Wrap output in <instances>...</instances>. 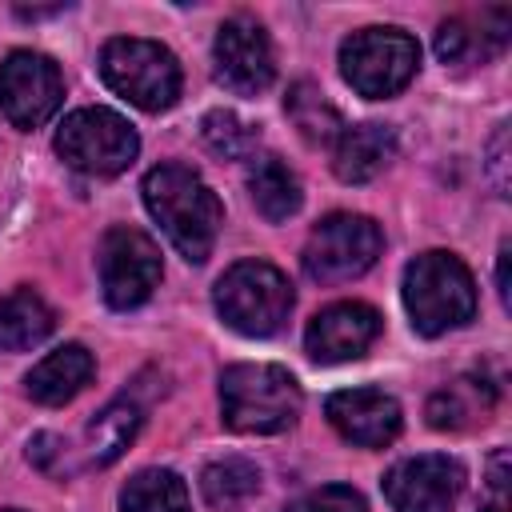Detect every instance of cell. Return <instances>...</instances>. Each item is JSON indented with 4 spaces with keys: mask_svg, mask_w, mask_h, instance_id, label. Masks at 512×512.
<instances>
[{
    "mask_svg": "<svg viewBox=\"0 0 512 512\" xmlns=\"http://www.w3.org/2000/svg\"><path fill=\"white\" fill-rule=\"evenodd\" d=\"M144 204L188 264H204L212 256L224 224V204L200 172H192L188 164H156L144 176Z\"/></svg>",
    "mask_w": 512,
    "mask_h": 512,
    "instance_id": "obj_1",
    "label": "cell"
},
{
    "mask_svg": "<svg viewBox=\"0 0 512 512\" xmlns=\"http://www.w3.org/2000/svg\"><path fill=\"white\" fill-rule=\"evenodd\" d=\"M220 412L244 436L284 432L300 416V384L280 364H232L220 372Z\"/></svg>",
    "mask_w": 512,
    "mask_h": 512,
    "instance_id": "obj_2",
    "label": "cell"
},
{
    "mask_svg": "<svg viewBox=\"0 0 512 512\" xmlns=\"http://www.w3.org/2000/svg\"><path fill=\"white\" fill-rule=\"evenodd\" d=\"M404 308L420 336H444L476 316V280L452 252H420L404 268Z\"/></svg>",
    "mask_w": 512,
    "mask_h": 512,
    "instance_id": "obj_3",
    "label": "cell"
},
{
    "mask_svg": "<svg viewBox=\"0 0 512 512\" xmlns=\"http://www.w3.org/2000/svg\"><path fill=\"white\" fill-rule=\"evenodd\" d=\"M216 312L240 336H272L292 312V284L268 260H240L216 280Z\"/></svg>",
    "mask_w": 512,
    "mask_h": 512,
    "instance_id": "obj_4",
    "label": "cell"
},
{
    "mask_svg": "<svg viewBox=\"0 0 512 512\" xmlns=\"http://www.w3.org/2000/svg\"><path fill=\"white\" fill-rule=\"evenodd\" d=\"M104 84L144 112H164L180 96V64L176 56L144 36H116L100 48Z\"/></svg>",
    "mask_w": 512,
    "mask_h": 512,
    "instance_id": "obj_5",
    "label": "cell"
},
{
    "mask_svg": "<svg viewBox=\"0 0 512 512\" xmlns=\"http://www.w3.org/2000/svg\"><path fill=\"white\" fill-rule=\"evenodd\" d=\"M380 248H384V232L376 220L360 212H332L308 232L300 264L312 284H344L364 276L376 264Z\"/></svg>",
    "mask_w": 512,
    "mask_h": 512,
    "instance_id": "obj_6",
    "label": "cell"
},
{
    "mask_svg": "<svg viewBox=\"0 0 512 512\" xmlns=\"http://www.w3.org/2000/svg\"><path fill=\"white\" fill-rule=\"evenodd\" d=\"M420 64V44L400 28H360L340 44V76L368 100L408 88Z\"/></svg>",
    "mask_w": 512,
    "mask_h": 512,
    "instance_id": "obj_7",
    "label": "cell"
},
{
    "mask_svg": "<svg viewBox=\"0 0 512 512\" xmlns=\"http://www.w3.org/2000/svg\"><path fill=\"white\" fill-rule=\"evenodd\" d=\"M56 152L68 168L84 172V176H120L136 152V128L112 112V108H76L64 116L60 132H56Z\"/></svg>",
    "mask_w": 512,
    "mask_h": 512,
    "instance_id": "obj_8",
    "label": "cell"
},
{
    "mask_svg": "<svg viewBox=\"0 0 512 512\" xmlns=\"http://www.w3.org/2000/svg\"><path fill=\"white\" fill-rule=\"evenodd\" d=\"M96 268H100V292H104L108 308H116V312L140 308L156 292L160 272H164L156 240L132 224H116L104 232Z\"/></svg>",
    "mask_w": 512,
    "mask_h": 512,
    "instance_id": "obj_9",
    "label": "cell"
},
{
    "mask_svg": "<svg viewBox=\"0 0 512 512\" xmlns=\"http://www.w3.org/2000/svg\"><path fill=\"white\" fill-rule=\"evenodd\" d=\"M64 100V76L52 56L16 48L0 60V108L16 128H40Z\"/></svg>",
    "mask_w": 512,
    "mask_h": 512,
    "instance_id": "obj_10",
    "label": "cell"
},
{
    "mask_svg": "<svg viewBox=\"0 0 512 512\" xmlns=\"http://www.w3.org/2000/svg\"><path fill=\"white\" fill-rule=\"evenodd\" d=\"M212 64H216V80L224 88H232L240 96L264 92L276 76V56H272V40H268L264 24L248 12L228 16L212 40Z\"/></svg>",
    "mask_w": 512,
    "mask_h": 512,
    "instance_id": "obj_11",
    "label": "cell"
},
{
    "mask_svg": "<svg viewBox=\"0 0 512 512\" xmlns=\"http://www.w3.org/2000/svg\"><path fill=\"white\" fill-rule=\"evenodd\" d=\"M464 492V468L452 456L428 452L408 456L388 468L384 496L396 512H452V504Z\"/></svg>",
    "mask_w": 512,
    "mask_h": 512,
    "instance_id": "obj_12",
    "label": "cell"
},
{
    "mask_svg": "<svg viewBox=\"0 0 512 512\" xmlns=\"http://www.w3.org/2000/svg\"><path fill=\"white\" fill-rule=\"evenodd\" d=\"M380 336V312L360 300H340L320 308L304 328V348L316 364L360 360Z\"/></svg>",
    "mask_w": 512,
    "mask_h": 512,
    "instance_id": "obj_13",
    "label": "cell"
},
{
    "mask_svg": "<svg viewBox=\"0 0 512 512\" xmlns=\"http://www.w3.org/2000/svg\"><path fill=\"white\" fill-rule=\"evenodd\" d=\"M324 416L332 420V428L360 444V448H384L400 436V404L396 396L380 392V388H344L332 392L324 404Z\"/></svg>",
    "mask_w": 512,
    "mask_h": 512,
    "instance_id": "obj_14",
    "label": "cell"
},
{
    "mask_svg": "<svg viewBox=\"0 0 512 512\" xmlns=\"http://www.w3.org/2000/svg\"><path fill=\"white\" fill-rule=\"evenodd\" d=\"M396 156V132L388 124H348L332 144V168L344 184H368Z\"/></svg>",
    "mask_w": 512,
    "mask_h": 512,
    "instance_id": "obj_15",
    "label": "cell"
},
{
    "mask_svg": "<svg viewBox=\"0 0 512 512\" xmlns=\"http://www.w3.org/2000/svg\"><path fill=\"white\" fill-rule=\"evenodd\" d=\"M508 32H512V12L508 8H484L480 24H472L464 16H452L436 28V56L444 64H464V60H476V56L488 60L508 44Z\"/></svg>",
    "mask_w": 512,
    "mask_h": 512,
    "instance_id": "obj_16",
    "label": "cell"
},
{
    "mask_svg": "<svg viewBox=\"0 0 512 512\" xmlns=\"http://www.w3.org/2000/svg\"><path fill=\"white\" fill-rule=\"evenodd\" d=\"M96 372V360L84 344H60L56 352H48L28 376H24V392L36 400V404H68Z\"/></svg>",
    "mask_w": 512,
    "mask_h": 512,
    "instance_id": "obj_17",
    "label": "cell"
},
{
    "mask_svg": "<svg viewBox=\"0 0 512 512\" xmlns=\"http://www.w3.org/2000/svg\"><path fill=\"white\" fill-rule=\"evenodd\" d=\"M56 328V312L36 288H12L0 296V348L4 352H28L44 344Z\"/></svg>",
    "mask_w": 512,
    "mask_h": 512,
    "instance_id": "obj_18",
    "label": "cell"
},
{
    "mask_svg": "<svg viewBox=\"0 0 512 512\" xmlns=\"http://www.w3.org/2000/svg\"><path fill=\"white\" fill-rule=\"evenodd\" d=\"M248 192H252L256 212L268 224H284L288 216L300 212V200H304L296 172L280 156H252V164H248Z\"/></svg>",
    "mask_w": 512,
    "mask_h": 512,
    "instance_id": "obj_19",
    "label": "cell"
},
{
    "mask_svg": "<svg viewBox=\"0 0 512 512\" xmlns=\"http://www.w3.org/2000/svg\"><path fill=\"white\" fill-rule=\"evenodd\" d=\"M492 408H496V388L484 376H464L428 400V424L440 432H460L472 428L476 420H488Z\"/></svg>",
    "mask_w": 512,
    "mask_h": 512,
    "instance_id": "obj_20",
    "label": "cell"
},
{
    "mask_svg": "<svg viewBox=\"0 0 512 512\" xmlns=\"http://www.w3.org/2000/svg\"><path fill=\"white\" fill-rule=\"evenodd\" d=\"M284 112H288V120L296 124V132L308 140V144H336V136H340V112L332 108V100L312 84V80H296L292 88H288V96H284Z\"/></svg>",
    "mask_w": 512,
    "mask_h": 512,
    "instance_id": "obj_21",
    "label": "cell"
},
{
    "mask_svg": "<svg viewBox=\"0 0 512 512\" xmlns=\"http://www.w3.org/2000/svg\"><path fill=\"white\" fill-rule=\"evenodd\" d=\"M120 512H192V504L172 468H140L120 492Z\"/></svg>",
    "mask_w": 512,
    "mask_h": 512,
    "instance_id": "obj_22",
    "label": "cell"
},
{
    "mask_svg": "<svg viewBox=\"0 0 512 512\" xmlns=\"http://www.w3.org/2000/svg\"><path fill=\"white\" fill-rule=\"evenodd\" d=\"M260 488V468L244 456H224V460H212L204 472H200V492L212 508L220 512H232L240 504H248Z\"/></svg>",
    "mask_w": 512,
    "mask_h": 512,
    "instance_id": "obj_23",
    "label": "cell"
},
{
    "mask_svg": "<svg viewBox=\"0 0 512 512\" xmlns=\"http://www.w3.org/2000/svg\"><path fill=\"white\" fill-rule=\"evenodd\" d=\"M144 416H140V404H132L128 396L124 400H112L96 412V420L88 424V448H92V464H112L140 432Z\"/></svg>",
    "mask_w": 512,
    "mask_h": 512,
    "instance_id": "obj_24",
    "label": "cell"
},
{
    "mask_svg": "<svg viewBox=\"0 0 512 512\" xmlns=\"http://www.w3.org/2000/svg\"><path fill=\"white\" fill-rule=\"evenodd\" d=\"M200 140L212 156L220 160H252L256 152V140H260V128L248 124L240 112L232 108H212L204 120H200Z\"/></svg>",
    "mask_w": 512,
    "mask_h": 512,
    "instance_id": "obj_25",
    "label": "cell"
},
{
    "mask_svg": "<svg viewBox=\"0 0 512 512\" xmlns=\"http://www.w3.org/2000/svg\"><path fill=\"white\" fill-rule=\"evenodd\" d=\"M284 512H368V508H364V496L356 488H348V484H324V488H312L300 500H292Z\"/></svg>",
    "mask_w": 512,
    "mask_h": 512,
    "instance_id": "obj_26",
    "label": "cell"
},
{
    "mask_svg": "<svg viewBox=\"0 0 512 512\" xmlns=\"http://www.w3.org/2000/svg\"><path fill=\"white\" fill-rule=\"evenodd\" d=\"M488 504L480 512H512L508 504V448H496L488 460Z\"/></svg>",
    "mask_w": 512,
    "mask_h": 512,
    "instance_id": "obj_27",
    "label": "cell"
},
{
    "mask_svg": "<svg viewBox=\"0 0 512 512\" xmlns=\"http://www.w3.org/2000/svg\"><path fill=\"white\" fill-rule=\"evenodd\" d=\"M488 176L500 196H508V124H496L488 140Z\"/></svg>",
    "mask_w": 512,
    "mask_h": 512,
    "instance_id": "obj_28",
    "label": "cell"
},
{
    "mask_svg": "<svg viewBox=\"0 0 512 512\" xmlns=\"http://www.w3.org/2000/svg\"><path fill=\"white\" fill-rule=\"evenodd\" d=\"M56 452H60V436H52V432L32 436V444H28V460H32L36 468H48Z\"/></svg>",
    "mask_w": 512,
    "mask_h": 512,
    "instance_id": "obj_29",
    "label": "cell"
},
{
    "mask_svg": "<svg viewBox=\"0 0 512 512\" xmlns=\"http://www.w3.org/2000/svg\"><path fill=\"white\" fill-rule=\"evenodd\" d=\"M508 240L500 244V264H496V292H500V304L508 308Z\"/></svg>",
    "mask_w": 512,
    "mask_h": 512,
    "instance_id": "obj_30",
    "label": "cell"
},
{
    "mask_svg": "<svg viewBox=\"0 0 512 512\" xmlns=\"http://www.w3.org/2000/svg\"><path fill=\"white\" fill-rule=\"evenodd\" d=\"M8 512H20V508H8Z\"/></svg>",
    "mask_w": 512,
    "mask_h": 512,
    "instance_id": "obj_31",
    "label": "cell"
}]
</instances>
